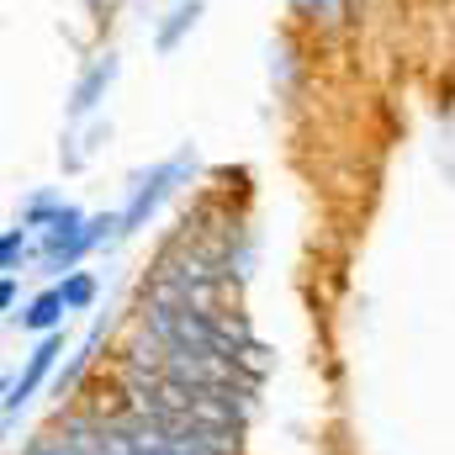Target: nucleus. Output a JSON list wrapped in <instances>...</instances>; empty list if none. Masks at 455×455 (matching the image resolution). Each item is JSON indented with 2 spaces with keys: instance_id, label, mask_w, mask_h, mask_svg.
Returning a JSON list of instances; mask_svg holds the SVG:
<instances>
[{
  "instance_id": "1",
  "label": "nucleus",
  "mask_w": 455,
  "mask_h": 455,
  "mask_svg": "<svg viewBox=\"0 0 455 455\" xmlns=\"http://www.w3.org/2000/svg\"><path fill=\"white\" fill-rule=\"evenodd\" d=\"M59 355H64V334H48V339L32 349V360H27V371H21V381H11V392H5V413H16V408L37 392V381L53 371V360H59Z\"/></svg>"
},
{
  "instance_id": "2",
  "label": "nucleus",
  "mask_w": 455,
  "mask_h": 455,
  "mask_svg": "<svg viewBox=\"0 0 455 455\" xmlns=\"http://www.w3.org/2000/svg\"><path fill=\"white\" fill-rule=\"evenodd\" d=\"M175 170H180V164H164V170H154V180H148V186H143V191L132 196V207L122 212V233H132V228L148 223V212L159 207V196H164V186L175 180Z\"/></svg>"
},
{
  "instance_id": "3",
  "label": "nucleus",
  "mask_w": 455,
  "mask_h": 455,
  "mask_svg": "<svg viewBox=\"0 0 455 455\" xmlns=\"http://www.w3.org/2000/svg\"><path fill=\"white\" fill-rule=\"evenodd\" d=\"M112 75H116V59H112V53H107L101 64H91V69H85V80L75 85V116H85L96 101H101V91L112 85Z\"/></svg>"
},
{
  "instance_id": "4",
  "label": "nucleus",
  "mask_w": 455,
  "mask_h": 455,
  "mask_svg": "<svg viewBox=\"0 0 455 455\" xmlns=\"http://www.w3.org/2000/svg\"><path fill=\"white\" fill-rule=\"evenodd\" d=\"M196 16H202V0H180V5L170 11V21L159 27V37H154V48H159V53H170V48H175V43H180V37H186V32L196 27Z\"/></svg>"
},
{
  "instance_id": "5",
  "label": "nucleus",
  "mask_w": 455,
  "mask_h": 455,
  "mask_svg": "<svg viewBox=\"0 0 455 455\" xmlns=\"http://www.w3.org/2000/svg\"><path fill=\"white\" fill-rule=\"evenodd\" d=\"M64 313H69V302H64V291L53 286V291H43V297L21 313V323H27V329H37V334H53V323H59Z\"/></svg>"
},
{
  "instance_id": "6",
  "label": "nucleus",
  "mask_w": 455,
  "mask_h": 455,
  "mask_svg": "<svg viewBox=\"0 0 455 455\" xmlns=\"http://www.w3.org/2000/svg\"><path fill=\"white\" fill-rule=\"evenodd\" d=\"M59 291H64L69 313H80V307H91V302H96V281H91V275H69V281H64Z\"/></svg>"
},
{
  "instance_id": "7",
  "label": "nucleus",
  "mask_w": 455,
  "mask_h": 455,
  "mask_svg": "<svg viewBox=\"0 0 455 455\" xmlns=\"http://www.w3.org/2000/svg\"><path fill=\"white\" fill-rule=\"evenodd\" d=\"M21 254H27V233H21V228H11V233L0 238V265H5V275H16Z\"/></svg>"
},
{
  "instance_id": "8",
  "label": "nucleus",
  "mask_w": 455,
  "mask_h": 455,
  "mask_svg": "<svg viewBox=\"0 0 455 455\" xmlns=\"http://www.w3.org/2000/svg\"><path fill=\"white\" fill-rule=\"evenodd\" d=\"M0 302H5V307L16 302V275H5V281H0Z\"/></svg>"
},
{
  "instance_id": "9",
  "label": "nucleus",
  "mask_w": 455,
  "mask_h": 455,
  "mask_svg": "<svg viewBox=\"0 0 455 455\" xmlns=\"http://www.w3.org/2000/svg\"><path fill=\"white\" fill-rule=\"evenodd\" d=\"M91 5H96V0H91Z\"/></svg>"
}]
</instances>
